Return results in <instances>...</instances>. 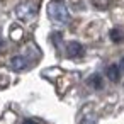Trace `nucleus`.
<instances>
[{"mask_svg":"<svg viewBox=\"0 0 124 124\" xmlns=\"http://www.w3.org/2000/svg\"><path fill=\"white\" fill-rule=\"evenodd\" d=\"M34 12H36V9H34V5H31V4H22V5L17 7V16H19L21 19H29V17L34 16Z\"/></svg>","mask_w":124,"mask_h":124,"instance_id":"obj_2","label":"nucleus"},{"mask_svg":"<svg viewBox=\"0 0 124 124\" xmlns=\"http://www.w3.org/2000/svg\"><path fill=\"white\" fill-rule=\"evenodd\" d=\"M10 66H12V70L21 71V70H24V68L27 66V60H26L24 56H14V58L10 60Z\"/></svg>","mask_w":124,"mask_h":124,"instance_id":"obj_4","label":"nucleus"},{"mask_svg":"<svg viewBox=\"0 0 124 124\" xmlns=\"http://www.w3.org/2000/svg\"><path fill=\"white\" fill-rule=\"evenodd\" d=\"M122 38H124V31H121V29H112V31H110V39H112L114 43L122 41Z\"/></svg>","mask_w":124,"mask_h":124,"instance_id":"obj_6","label":"nucleus"},{"mask_svg":"<svg viewBox=\"0 0 124 124\" xmlns=\"http://www.w3.org/2000/svg\"><path fill=\"white\" fill-rule=\"evenodd\" d=\"M22 124H36V121H32V119H26Z\"/></svg>","mask_w":124,"mask_h":124,"instance_id":"obj_8","label":"nucleus"},{"mask_svg":"<svg viewBox=\"0 0 124 124\" xmlns=\"http://www.w3.org/2000/svg\"><path fill=\"white\" fill-rule=\"evenodd\" d=\"M105 73H107V78H109V80L117 82V80H119V75H121V68H119V65H110Z\"/></svg>","mask_w":124,"mask_h":124,"instance_id":"obj_5","label":"nucleus"},{"mask_svg":"<svg viewBox=\"0 0 124 124\" xmlns=\"http://www.w3.org/2000/svg\"><path fill=\"white\" fill-rule=\"evenodd\" d=\"M0 49H2V39H0Z\"/></svg>","mask_w":124,"mask_h":124,"instance_id":"obj_9","label":"nucleus"},{"mask_svg":"<svg viewBox=\"0 0 124 124\" xmlns=\"http://www.w3.org/2000/svg\"><path fill=\"white\" fill-rule=\"evenodd\" d=\"M88 83H90L92 87H95V88H100V87H102V80H100L99 75H93V77L88 80Z\"/></svg>","mask_w":124,"mask_h":124,"instance_id":"obj_7","label":"nucleus"},{"mask_svg":"<svg viewBox=\"0 0 124 124\" xmlns=\"http://www.w3.org/2000/svg\"><path fill=\"white\" fill-rule=\"evenodd\" d=\"M66 53H68V56H71V58L82 56V54H83V46H82L80 43H77V41H71V43L66 44Z\"/></svg>","mask_w":124,"mask_h":124,"instance_id":"obj_3","label":"nucleus"},{"mask_svg":"<svg viewBox=\"0 0 124 124\" xmlns=\"http://www.w3.org/2000/svg\"><path fill=\"white\" fill-rule=\"evenodd\" d=\"M48 16L51 21L58 22V24H65L70 21V12L66 9V5L60 0H51L48 4Z\"/></svg>","mask_w":124,"mask_h":124,"instance_id":"obj_1","label":"nucleus"}]
</instances>
